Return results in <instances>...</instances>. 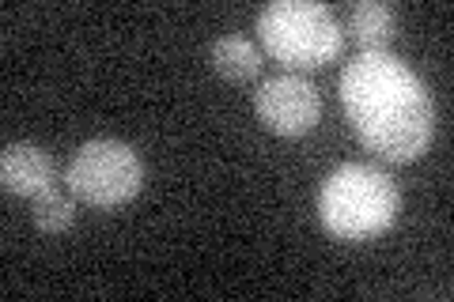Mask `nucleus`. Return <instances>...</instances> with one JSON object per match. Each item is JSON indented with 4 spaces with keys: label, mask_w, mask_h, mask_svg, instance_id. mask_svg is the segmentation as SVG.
<instances>
[{
    "label": "nucleus",
    "mask_w": 454,
    "mask_h": 302,
    "mask_svg": "<svg viewBox=\"0 0 454 302\" xmlns=\"http://www.w3.org/2000/svg\"><path fill=\"white\" fill-rule=\"evenodd\" d=\"M31 212H35V227H38L42 235H61L76 220V200L53 185V190L35 197V208Z\"/></svg>",
    "instance_id": "9"
},
{
    "label": "nucleus",
    "mask_w": 454,
    "mask_h": 302,
    "mask_svg": "<svg viewBox=\"0 0 454 302\" xmlns=\"http://www.w3.org/2000/svg\"><path fill=\"white\" fill-rule=\"evenodd\" d=\"M212 68L216 76L231 80V83H243V80H254L262 72V53L254 46L250 38H239V35H227V38H216L212 42V53H208Z\"/></svg>",
    "instance_id": "8"
},
{
    "label": "nucleus",
    "mask_w": 454,
    "mask_h": 302,
    "mask_svg": "<svg viewBox=\"0 0 454 302\" xmlns=\"http://www.w3.org/2000/svg\"><path fill=\"white\" fill-rule=\"evenodd\" d=\"M254 113L277 136H303L322 118L318 88L300 72H280V76L262 80L254 91Z\"/></svg>",
    "instance_id": "5"
},
{
    "label": "nucleus",
    "mask_w": 454,
    "mask_h": 302,
    "mask_svg": "<svg viewBox=\"0 0 454 302\" xmlns=\"http://www.w3.org/2000/svg\"><path fill=\"white\" fill-rule=\"evenodd\" d=\"M402 197L387 170L372 163H345L337 166L318 190V220L340 242H372L387 235Z\"/></svg>",
    "instance_id": "2"
},
{
    "label": "nucleus",
    "mask_w": 454,
    "mask_h": 302,
    "mask_svg": "<svg viewBox=\"0 0 454 302\" xmlns=\"http://www.w3.org/2000/svg\"><path fill=\"white\" fill-rule=\"evenodd\" d=\"M348 35L360 46V53L387 50V42L397 35V12L382 0H360L348 12Z\"/></svg>",
    "instance_id": "7"
},
{
    "label": "nucleus",
    "mask_w": 454,
    "mask_h": 302,
    "mask_svg": "<svg viewBox=\"0 0 454 302\" xmlns=\"http://www.w3.org/2000/svg\"><path fill=\"white\" fill-rule=\"evenodd\" d=\"M65 185L88 208H121L145 190V163L121 140H88L80 143L65 170Z\"/></svg>",
    "instance_id": "4"
},
{
    "label": "nucleus",
    "mask_w": 454,
    "mask_h": 302,
    "mask_svg": "<svg viewBox=\"0 0 454 302\" xmlns=\"http://www.w3.org/2000/svg\"><path fill=\"white\" fill-rule=\"evenodd\" d=\"M0 185H4V193L35 200L38 193L57 185L53 155L35 148V143H8L4 155H0Z\"/></svg>",
    "instance_id": "6"
},
{
    "label": "nucleus",
    "mask_w": 454,
    "mask_h": 302,
    "mask_svg": "<svg viewBox=\"0 0 454 302\" xmlns=\"http://www.w3.org/2000/svg\"><path fill=\"white\" fill-rule=\"evenodd\" d=\"M340 106L367 151L413 163L435 136V106L424 80L390 50L356 53L340 68Z\"/></svg>",
    "instance_id": "1"
},
{
    "label": "nucleus",
    "mask_w": 454,
    "mask_h": 302,
    "mask_svg": "<svg viewBox=\"0 0 454 302\" xmlns=\"http://www.w3.org/2000/svg\"><path fill=\"white\" fill-rule=\"evenodd\" d=\"M258 38L265 53L288 72H315L333 65L345 50V27L318 0H273L258 12Z\"/></svg>",
    "instance_id": "3"
}]
</instances>
